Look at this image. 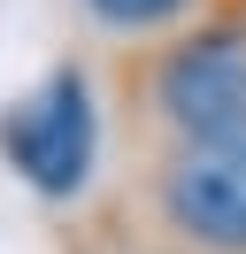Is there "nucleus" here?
Here are the masks:
<instances>
[{
  "instance_id": "nucleus-1",
  "label": "nucleus",
  "mask_w": 246,
  "mask_h": 254,
  "mask_svg": "<svg viewBox=\"0 0 246 254\" xmlns=\"http://www.w3.org/2000/svg\"><path fill=\"white\" fill-rule=\"evenodd\" d=\"M123 93L162 139H231L246 131V0H208L177 31L138 39Z\"/></svg>"
},
{
  "instance_id": "nucleus-2",
  "label": "nucleus",
  "mask_w": 246,
  "mask_h": 254,
  "mask_svg": "<svg viewBox=\"0 0 246 254\" xmlns=\"http://www.w3.org/2000/svg\"><path fill=\"white\" fill-rule=\"evenodd\" d=\"M146 200L169 247L246 254V131L231 139H162L146 170Z\"/></svg>"
},
{
  "instance_id": "nucleus-3",
  "label": "nucleus",
  "mask_w": 246,
  "mask_h": 254,
  "mask_svg": "<svg viewBox=\"0 0 246 254\" xmlns=\"http://www.w3.org/2000/svg\"><path fill=\"white\" fill-rule=\"evenodd\" d=\"M0 154L46 200H77L100 154V108H92V77L77 62L46 69L8 116H0Z\"/></svg>"
},
{
  "instance_id": "nucleus-4",
  "label": "nucleus",
  "mask_w": 246,
  "mask_h": 254,
  "mask_svg": "<svg viewBox=\"0 0 246 254\" xmlns=\"http://www.w3.org/2000/svg\"><path fill=\"white\" fill-rule=\"evenodd\" d=\"M208 0H85V16L100 23V31H116V39H162V31H177L184 16H200Z\"/></svg>"
}]
</instances>
